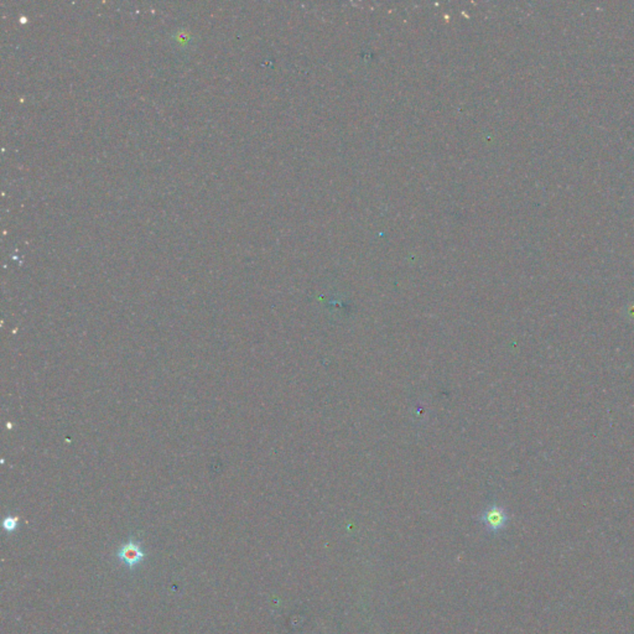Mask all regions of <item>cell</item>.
<instances>
[{
	"label": "cell",
	"mask_w": 634,
	"mask_h": 634,
	"mask_svg": "<svg viewBox=\"0 0 634 634\" xmlns=\"http://www.w3.org/2000/svg\"><path fill=\"white\" fill-rule=\"evenodd\" d=\"M509 517L507 511L501 506L492 504L485 508L480 517L481 523L485 525V529L490 533H498L506 528Z\"/></svg>",
	"instance_id": "7a4b0ae2"
},
{
	"label": "cell",
	"mask_w": 634,
	"mask_h": 634,
	"mask_svg": "<svg viewBox=\"0 0 634 634\" xmlns=\"http://www.w3.org/2000/svg\"><path fill=\"white\" fill-rule=\"evenodd\" d=\"M116 557L128 570L132 571L144 563V560L146 559V554L139 541L130 539L121 546V549L116 552Z\"/></svg>",
	"instance_id": "6da1fadb"
},
{
	"label": "cell",
	"mask_w": 634,
	"mask_h": 634,
	"mask_svg": "<svg viewBox=\"0 0 634 634\" xmlns=\"http://www.w3.org/2000/svg\"><path fill=\"white\" fill-rule=\"evenodd\" d=\"M17 522H19V518H17V517H8L3 522V528H4L6 533H13V531L17 530Z\"/></svg>",
	"instance_id": "3957f363"
}]
</instances>
